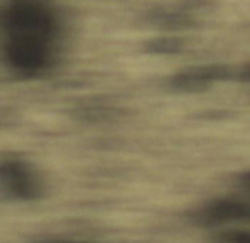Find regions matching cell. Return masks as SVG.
I'll return each mask as SVG.
<instances>
[{
  "label": "cell",
  "instance_id": "3957f363",
  "mask_svg": "<svg viewBox=\"0 0 250 243\" xmlns=\"http://www.w3.org/2000/svg\"><path fill=\"white\" fill-rule=\"evenodd\" d=\"M223 74H225V69H221V67L190 69V70H187V72H182V74H178V76H175L173 84L178 89H187V91L204 89L212 81L219 79Z\"/></svg>",
  "mask_w": 250,
  "mask_h": 243
},
{
  "label": "cell",
  "instance_id": "6da1fadb",
  "mask_svg": "<svg viewBox=\"0 0 250 243\" xmlns=\"http://www.w3.org/2000/svg\"><path fill=\"white\" fill-rule=\"evenodd\" d=\"M9 36L52 38L57 33L55 12L40 0H14L4 12Z\"/></svg>",
  "mask_w": 250,
  "mask_h": 243
},
{
  "label": "cell",
  "instance_id": "7a4b0ae2",
  "mask_svg": "<svg viewBox=\"0 0 250 243\" xmlns=\"http://www.w3.org/2000/svg\"><path fill=\"white\" fill-rule=\"evenodd\" d=\"M7 59L18 72L38 74L50 65L52 40L38 36H9Z\"/></svg>",
  "mask_w": 250,
  "mask_h": 243
},
{
  "label": "cell",
  "instance_id": "277c9868",
  "mask_svg": "<svg viewBox=\"0 0 250 243\" xmlns=\"http://www.w3.org/2000/svg\"><path fill=\"white\" fill-rule=\"evenodd\" d=\"M154 50H158V52H175V50H178V41L177 40H170V38H167V40H158V41H154L153 45Z\"/></svg>",
  "mask_w": 250,
  "mask_h": 243
},
{
  "label": "cell",
  "instance_id": "5b68a950",
  "mask_svg": "<svg viewBox=\"0 0 250 243\" xmlns=\"http://www.w3.org/2000/svg\"><path fill=\"white\" fill-rule=\"evenodd\" d=\"M245 76H247V79H249V81H250V67H249V69H247V72H245Z\"/></svg>",
  "mask_w": 250,
  "mask_h": 243
}]
</instances>
